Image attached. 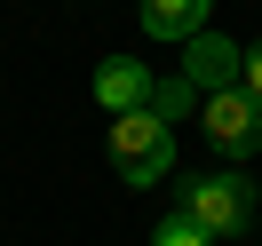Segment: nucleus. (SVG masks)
Masks as SVG:
<instances>
[{"label":"nucleus","mask_w":262,"mask_h":246,"mask_svg":"<svg viewBox=\"0 0 262 246\" xmlns=\"http://www.w3.org/2000/svg\"><path fill=\"white\" fill-rule=\"evenodd\" d=\"M112 167L127 183H159L167 167H175V127H167L159 111H119L112 119Z\"/></svg>","instance_id":"obj_1"},{"label":"nucleus","mask_w":262,"mask_h":246,"mask_svg":"<svg viewBox=\"0 0 262 246\" xmlns=\"http://www.w3.org/2000/svg\"><path fill=\"white\" fill-rule=\"evenodd\" d=\"M183 214L207 238H230V230L254 222V191H246V175H191L183 183Z\"/></svg>","instance_id":"obj_2"},{"label":"nucleus","mask_w":262,"mask_h":246,"mask_svg":"<svg viewBox=\"0 0 262 246\" xmlns=\"http://www.w3.org/2000/svg\"><path fill=\"white\" fill-rule=\"evenodd\" d=\"M199 119H207V135L230 151V159H246V151L262 143V103L246 96V87H214V96L199 103Z\"/></svg>","instance_id":"obj_3"},{"label":"nucleus","mask_w":262,"mask_h":246,"mask_svg":"<svg viewBox=\"0 0 262 246\" xmlns=\"http://www.w3.org/2000/svg\"><path fill=\"white\" fill-rule=\"evenodd\" d=\"M238 64H246V56L230 48V40H214V32L183 40V87H191V96H214V87H238Z\"/></svg>","instance_id":"obj_4"},{"label":"nucleus","mask_w":262,"mask_h":246,"mask_svg":"<svg viewBox=\"0 0 262 246\" xmlns=\"http://www.w3.org/2000/svg\"><path fill=\"white\" fill-rule=\"evenodd\" d=\"M96 103H103V111H143V103H151V72L143 64H135V56H112V64H103L96 72Z\"/></svg>","instance_id":"obj_5"},{"label":"nucleus","mask_w":262,"mask_h":246,"mask_svg":"<svg viewBox=\"0 0 262 246\" xmlns=\"http://www.w3.org/2000/svg\"><path fill=\"white\" fill-rule=\"evenodd\" d=\"M214 0H143V32L151 40H199Z\"/></svg>","instance_id":"obj_6"},{"label":"nucleus","mask_w":262,"mask_h":246,"mask_svg":"<svg viewBox=\"0 0 262 246\" xmlns=\"http://www.w3.org/2000/svg\"><path fill=\"white\" fill-rule=\"evenodd\" d=\"M191 103H199V96H191V87H183V80H167V87H159V80H151V103H143V111H159V119H167V127H175V119H183V111H191Z\"/></svg>","instance_id":"obj_7"},{"label":"nucleus","mask_w":262,"mask_h":246,"mask_svg":"<svg viewBox=\"0 0 262 246\" xmlns=\"http://www.w3.org/2000/svg\"><path fill=\"white\" fill-rule=\"evenodd\" d=\"M159 246H207V230H199L191 214H167V222H159Z\"/></svg>","instance_id":"obj_8"},{"label":"nucleus","mask_w":262,"mask_h":246,"mask_svg":"<svg viewBox=\"0 0 262 246\" xmlns=\"http://www.w3.org/2000/svg\"><path fill=\"white\" fill-rule=\"evenodd\" d=\"M238 87H246V96L262 103V40H254V48H246V64H238Z\"/></svg>","instance_id":"obj_9"}]
</instances>
